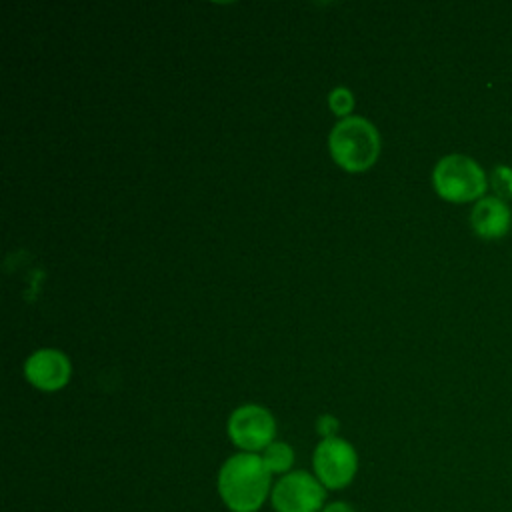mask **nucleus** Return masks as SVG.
Returning <instances> with one entry per match:
<instances>
[{"label": "nucleus", "instance_id": "f257e3e1", "mask_svg": "<svg viewBox=\"0 0 512 512\" xmlns=\"http://www.w3.org/2000/svg\"><path fill=\"white\" fill-rule=\"evenodd\" d=\"M272 486V474L254 452L228 456L216 476L218 498L230 512H258L270 502Z\"/></svg>", "mask_w": 512, "mask_h": 512}, {"label": "nucleus", "instance_id": "f03ea898", "mask_svg": "<svg viewBox=\"0 0 512 512\" xmlns=\"http://www.w3.org/2000/svg\"><path fill=\"white\" fill-rule=\"evenodd\" d=\"M330 154L348 172L370 168L380 152V136L374 124L362 116L342 118L328 138Z\"/></svg>", "mask_w": 512, "mask_h": 512}, {"label": "nucleus", "instance_id": "7ed1b4c3", "mask_svg": "<svg viewBox=\"0 0 512 512\" xmlns=\"http://www.w3.org/2000/svg\"><path fill=\"white\" fill-rule=\"evenodd\" d=\"M436 192L452 202H468L480 198L486 190V174L480 164L464 154H448L440 158L432 172Z\"/></svg>", "mask_w": 512, "mask_h": 512}, {"label": "nucleus", "instance_id": "20e7f679", "mask_svg": "<svg viewBox=\"0 0 512 512\" xmlns=\"http://www.w3.org/2000/svg\"><path fill=\"white\" fill-rule=\"evenodd\" d=\"M358 472L356 448L340 438H322L312 454V474L326 490H344Z\"/></svg>", "mask_w": 512, "mask_h": 512}, {"label": "nucleus", "instance_id": "39448f33", "mask_svg": "<svg viewBox=\"0 0 512 512\" xmlns=\"http://www.w3.org/2000/svg\"><path fill=\"white\" fill-rule=\"evenodd\" d=\"M326 492L312 472L292 470L274 482L268 504L274 512H322Z\"/></svg>", "mask_w": 512, "mask_h": 512}, {"label": "nucleus", "instance_id": "423d86ee", "mask_svg": "<svg viewBox=\"0 0 512 512\" xmlns=\"http://www.w3.org/2000/svg\"><path fill=\"white\" fill-rule=\"evenodd\" d=\"M228 436L240 452L260 454L276 436V420L270 410L258 404L238 406L228 418Z\"/></svg>", "mask_w": 512, "mask_h": 512}, {"label": "nucleus", "instance_id": "0eeeda50", "mask_svg": "<svg viewBox=\"0 0 512 512\" xmlns=\"http://www.w3.org/2000/svg\"><path fill=\"white\" fill-rule=\"evenodd\" d=\"M70 360L64 352L54 348H42L36 350L32 356H28L24 364V374L28 382L44 392H54L66 386L70 380Z\"/></svg>", "mask_w": 512, "mask_h": 512}, {"label": "nucleus", "instance_id": "6e6552de", "mask_svg": "<svg viewBox=\"0 0 512 512\" xmlns=\"http://www.w3.org/2000/svg\"><path fill=\"white\" fill-rule=\"evenodd\" d=\"M512 212L508 204L498 196H482L470 214L472 228L484 238H500L508 232Z\"/></svg>", "mask_w": 512, "mask_h": 512}, {"label": "nucleus", "instance_id": "1a4fd4ad", "mask_svg": "<svg viewBox=\"0 0 512 512\" xmlns=\"http://www.w3.org/2000/svg\"><path fill=\"white\" fill-rule=\"evenodd\" d=\"M268 472L272 476H284L288 472H292V466H294V448L286 442H280V440H274L272 444H268L262 452H260Z\"/></svg>", "mask_w": 512, "mask_h": 512}, {"label": "nucleus", "instance_id": "9d476101", "mask_svg": "<svg viewBox=\"0 0 512 512\" xmlns=\"http://www.w3.org/2000/svg\"><path fill=\"white\" fill-rule=\"evenodd\" d=\"M490 184L498 198H512V168L510 166H496L490 174Z\"/></svg>", "mask_w": 512, "mask_h": 512}, {"label": "nucleus", "instance_id": "9b49d317", "mask_svg": "<svg viewBox=\"0 0 512 512\" xmlns=\"http://www.w3.org/2000/svg\"><path fill=\"white\" fill-rule=\"evenodd\" d=\"M328 106L334 114L338 116H346L352 108H354V96L348 88H334L330 94H328Z\"/></svg>", "mask_w": 512, "mask_h": 512}, {"label": "nucleus", "instance_id": "f8f14e48", "mask_svg": "<svg viewBox=\"0 0 512 512\" xmlns=\"http://www.w3.org/2000/svg\"><path fill=\"white\" fill-rule=\"evenodd\" d=\"M338 428H340V422H338L332 414H322V416L316 420V432H318L322 438L338 436Z\"/></svg>", "mask_w": 512, "mask_h": 512}, {"label": "nucleus", "instance_id": "ddd939ff", "mask_svg": "<svg viewBox=\"0 0 512 512\" xmlns=\"http://www.w3.org/2000/svg\"><path fill=\"white\" fill-rule=\"evenodd\" d=\"M322 512H356V510L346 500H332V502H326Z\"/></svg>", "mask_w": 512, "mask_h": 512}]
</instances>
